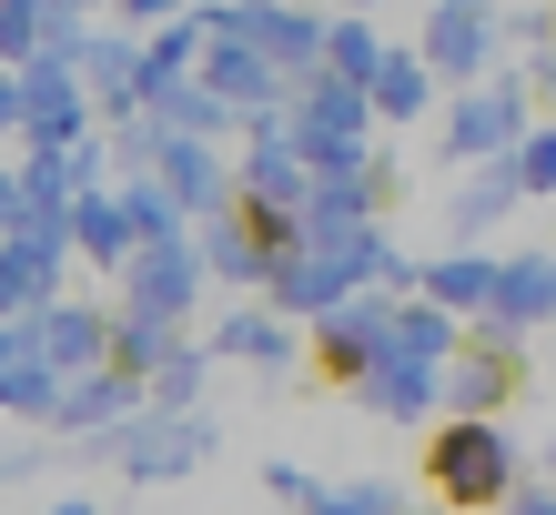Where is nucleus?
<instances>
[{
	"mask_svg": "<svg viewBox=\"0 0 556 515\" xmlns=\"http://www.w3.org/2000/svg\"><path fill=\"white\" fill-rule=\"evenodd\" d=\"M425 486L445 495V515H496L516 495V435L496 425V414H455V425H435V445H425Z\"/></svg>",
	"mask_w": 556,
	"mask_h": 515,
	"instance_id": "nucleus-1",
	"label": "nucleus"
},
{
	"mask_svg": "<svg viewBox=\"0 0 556 515\" xmlns=\"http://www.w3.org/2000/svg\"><path fill=\"white\" fill-rule=\"evenodd\" d=\"M91 455H112L132 486H173V475H192L213 455V414H132V425L102 435Z\"/></svg>",
	"mask_w": 556,
	"mask_h": 515,
	"instance_id": "nucleus-2",
	"label": "nucleus"
},
{
	"mask_svg": "<svg viewBox=\"0 0 556 515\" xmlns=\"http://www.w3.org/2000/svg\"><path fill=\"white\" fill-rule=\"evenodd\" d=\"M527 142V81H466L445 112V163H506Z\"/></svg>",
	"mask_w": 556,
	"mask_h": 515,
	"instance_id": "nucleus-3",
	"label": "nucleus"
},
{
	"mask_svg": "<svg viewBox=\"0 0 556 515\" xmlns=\"http://www.w3.org/2000/svg\"><path fill=\"white\" fill-rule=\"evenodd\" d=\"M496 0H425V72H435V81H485V72H496Z\"/></svg>",
	"mask_w": 556,
	"mask_h": 515,
	"instance_id": "nucleus-4",
	"label": "nucleus"
},
{
	"mask_svg": "<svg viewBox=\"0 0 556 515\" xmlns=\"http://www.w3.org/2000/svg\"><path fill=\"white\" fill-rule=\"evenodd\" d=\"M203 304V253L182 243H142L132 263H122V313H152V324H182V313Z\"/></svg>",
	"mask_w": 556,
	"mask_h": 515,
	"instance_id": "nucleus-5",
	"label": "nucleus"
},
{
	"mask_svg": "<svg viewBox=\"0 0 556 515\" xmlns=\"http://www.w3.org/2000/svg\"><path fill=\"white\" fill-rule=\"evenodd\" d=\"M72 72H81V91H91L112 121H122V112H142V41H132V30H91V21H81Z\"/></svg>",
	"mask_w": 556,
	"mask_h": 515,
	"instance_id": "nucleus-6",
	"label": "nucleus"
},
{
	"mask_svg": "<svg viewBox=\"0 0 556 515\" xmlns=\"http://www.w3.org/2000/svg\"><path fill=\"white\" fill-rule=\"evenodd\" d=\"M21 344L41 353L51 374H91V364H112V324H102L91 304H41V313L21 324Z\"/></svg>",
	"mask_w": 556,
	"mask_h": 515,
	"instance_id": "nucleus-7",
	"label": "nucleus"
},
{
	"mask_svg": "<svg viewBox=\"0 0 556 515\" xmlns=\"http://www.w3.org/2000/svg\"><path fill=\"white\" fill-rule=\"evenodd\" d=\"M384 313H395L384 294H344L334 313H314V324H304V344H314L324 364H334V374L354 384V374H365L375 353H384Z\"/></svg>",
	"mask_w": 556,
	"mask_h": 515,
	"instance_id": "nucleus-8",
	"label": "nucleus"
},
{
	"mask_svg": "<svg viewBox=\"0 0 556 515\" xmlns=\"http://www.w3.org/2000/svg\"><path fill=\"white\" fill-rule=\"evenodd\" d=\"M293 344H304V324H283V313L274 304H233V313H223V324H213V364H253V374H283L293 364Z\"/></svg>",
	"mask_w": 556,
	"mask_h": 515,
	"instance_id": "nucleus-9",
	"label": "nucleus"
},
{
	"mask_svg": "<svg viewBox=\"0 0 556 515\" xmlns=\"http://www.w3.org/2000/svg\"><path fill=\"white\" fill-rule=\"evenodd\" d=\"M354 395H365L384 425H425V414L445 404V374L435 364H405V353H375V364L354 374Z\"/></svg>",
	"mask_w": 556,
	"mask_h": 515,
	"instance_id": "nucleus-10",
	"label": "nucleus"
},
{
	"mask_svg": "<svg viewBox=\"0 0 556 515\" xmlns=\"http://www.w3.org/2000/svg\"><path fill=\"white\" fill-rule=\"evenodd\" d=\"M72 253H81V263H102V273H122V263H132V213H122V192L102 182V192H81V203H72Z\"/></svg>",
	"mask_w": 556,
	"mask_h": 515,
	"instance_id": "nucleus-11",
	"label": "nucleus"
},
{
	"mask_svg": "<svg viewBox=\"0 0 556 515\" xmlns=\"http://www.w3.org/2000/svg\"><path fill=\"white\" fill-rule=\"evenodd\" d=\"M506 395H516V353H506V344H455L445 404H455V414H485V404H506Z\"/></svg>",
	"mask_w": 556,
	"mask_h": 515,
	"instance_id": "nucleus-12",
	"label": "nucleus"
},
{
	"mask_svg": "<svg viewBox=\"0 0 556 515\" xmlns=\"http://www.w3.org/2000/svg\"><path fill=\"white\" fill-rule=\"evenodd\" d=\"M365 102H375V121H415L425 102H435V72H425L415 51H384L375 81H365Z\"/></svg>",
	"mask_w": 556,
	"mask_h": 515,
	"instance_id": "nucleus-13",
	"label": "nucleus"
},
{
	"mask_svg": "<svg viewBox=\"0 0 556 515\" xmlns=\"http://www.w3.org/2000/svg\"><path fill=\"white\" fill-rule=\"evenodd\" d=\"M516 203H527V192H516V172H506V163H476V182L455 192V233H485V222H506Z\"/></svg>",
	"mask_w": 556,
	"mask_h": 515,
	"instance_id": "nucleus-14",
	"label": "nucleus"
},
{
	"mask_svg": "<svg viewBox=\"0 0 556 515\" xmlns=\"http://www.w3.org/2000/svg\"><path fill=\"white\" fill-rule=\"evenodd\" d=\"M506 172H516V192H556V132H527L506 152Z\"/></svg>",
	"mask_w": 556,
	"mask_h": 515,
	"instance_id": "nucleus-15",
	"label": "nucleus"
},
{
	"mask_svg": "<svg viewBox=\"0 0 556 515\" xmlns=\"http://www.w3.org/2000/svg\"><path fill=\"white\" fill-rule=\"evenodd\" d=\"M264 486H274V505H283V515H304V505L324 495V486H314L304 465H264Z\"/></svg>",
	"mask_w": 556,
	"mask_h": 515,
	"instance_id": "nucleus-16",
	"label": "nucleus"
},
{
	"mask_svg": "<svg viewBox=\"0 0 556 515\" xmlns=\"http://www.w3.org/2000/svg\"><path fill=\"white\" fill-rule=\"evenodd\" d=\"M21 233V163H0V243Z\"/></svg>",
	"mask_w": 556,
	"mask_h": 515,
	"instance_id": "nucleus-17",
	"label": "nucleus"
},
{
	"mask_svg": "<svg viewBox=\"0 0 556 515\" xmlns=\"http://www.w3.org/2000/svg\"><path fill=\"white\" fill-rule=\"evenodd\" d=\"M21 475H41V445H0V486H21Z\"/></svg>",
	"mask_w": 556,
	"mask_h": 515,
	"instance_id": "nucleus-18",
	"label": "nucleus"
},
{
	"mask_svg": "<svg viewBox=\"0 0 556 515\" xmlns=\"http://www.w3.org/2000/svg\"><path fill=\"white\" fill-rule=\"evenodd\" d=\"M41 515H102V505H91V495H51Z\"/></svg>",
	"mask_w": 556,
	"mask_h": 515,
	"instance_id": "nucleus-19",
	"label": "nucleus"
},
{
	"mask_svg": "<svg viewBox=\"0 0 556 515\" xmlns=\"http://www.w3.org/2000/svg\"><path fill=\"white\" fill-rule=\"evenodd\" d=\"M293 11H314V0H293Z\"/></svg>",
	"mask_w": 556,
	"mask_h": 515,
	"instance_id": "nucleus-20",
	"label": "nucleus"
}]
</instances>
